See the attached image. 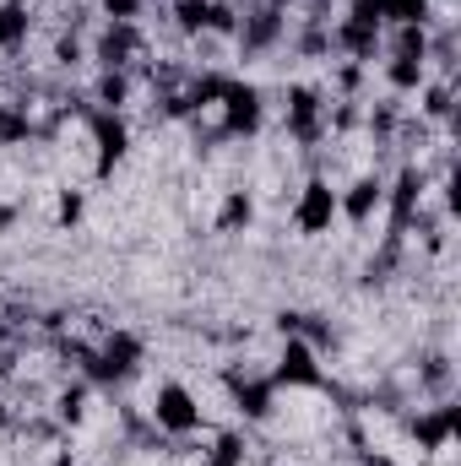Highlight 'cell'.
Wrapping results in <instances>:
<instances>
[{
    "mask_svg": "<svg viewBox=\"0 0 461 466\" xmlns=\"http://www.w3.org/2000/svg\"><path fill=\"white\" fill-rule=\"evenodd\" d=\"M141 412H147V423H152L169 445H174V440H196V434H207V407H201V396H196L185 380H158Z\"/></svg>",
    "mask_w": 461,
    "mask_h": 466,
    "instance_id": "cell-1",
    "label": "cell"
},
{
    "mask_svg": "<svg viewBox=\"0 0 461 466\" xmlns=\"http://www.w3.org/2000/svg\"><path fill=\"white\" fill-rule=\"evenodd\" d=\"M147 55H152V44H147L141 22H98L93 38H87L93 71H136Z\"/></svg>",
    "mask_w": 461,
    "mask_h": 466,
    "instance_id": "cell-2",
    "label": "cell"
},
{
    "mask_svg": "<svg viewBox=\"0 0 461 466\" xmlns=\"http://www.w3.org/2000/svg\"><path fill=\"white\" fill-rule=\"evenodd\" d=\"M212 115H218L223 141H250L266 125V93L255 82H244V76H229V87H223V98H218Z\"/></svg>",
    "mask_w": 461,
    "mask_h": 466,
    "instance_id": "cell-3",
    "label": "cell"
},
{
    "mask_svg": "<svg viewBox=\"0 0 461 466\" xmlns=\"http://www.w3.org/2000/svg\"><path fill=\"white\" fill-rule=\"evenodd\" d=\"M288 223H293V233H304V238H326V233L343 223L337 218V185L326 174H310L299 185L293 207H288Z\"/></svg>",
    "mask_w": 461,
    "mask_h": 466,
    "instance_id": "cell-4",
    "label": "cell"
},
{
    "mask_svg": "<svg viewBox=\"0 0 461 466\" xmlns=\"http://www.w3.org/2000/svg\"><path fill=\"white\" fill-rule=\"evenodd\" d=\"M266 380H271L277 390H321V385H326V363H321V352L310 348L304 337H282V348L271 358Z\"/></svg>",
    "mask_w": 461,
    "mask_h": 466,
    "instance_id": "cell-5",
    "label": "cell"
},
{
    "mask_svg": "<svg viewBox=\"0 0 461 466\" xmlns=\"http://www.w3.org/2000/svg\"><path fill=\"white\" fill-rule=\"evenodd\" d=\"M385 212V174L380 168H358L347 174V185H337V218L347 228H369Z\"/></svg>",
    "mask_w": 461,
    "mask_h": 466,
    "instance_id": "cell-6",
    "label": "cell"
},
{
    "mask_svg": "<svg viewBox=\"0 0 461 466\" xmlns=\"http://www.w3.org/2000/svg\"><path fill=\"white\" fill-rule=\"evenodd\" d=\"M136 93H141L136 71H93V82H87V104L104 109V115H130Z\"/></svg>",
    "mask_w": 461,
    "mask_h": 466,
    "instance_id": "cell-7",
    "label": "cell"
},
{
    "mask_svg": "<svg viewBox=\"0 0 461 466\" xmlns=\"http://www.w3.org/2000/svg\"><path fill=\"white\" fill-rule=\"evenodd\" d=\"M380 82H385V93L391 98H418V87L435 76L429 71V60H413V55H380Z\"/></svg>",
    "mask_w": 461,
    "mask_h": 466,
    "instance_id": "cell-8",
    "label": "cell"
},
{
    "mask_svg": "<svg viewBox=\"0 0 461 466\" xmlns=\"http://www.w3.org/2000/svg\"><path fill=\"white\" fill-rule=\"evenodd\" d=\"M451 115H456V76H429L418 87V119L451 130Z\"/></svg>",
    "mask_w": 461,
    "mask_h": 466,
    "instance_id": "cell-9",
    "label": "cell"
},
{
    "mask_svg": "<svg viewBox=\"0 0 461 466\" xmlns=\"http://www.w3.org/2000/svg\"><path fill=\"white\" fill-rule=\"evenodd\" d=\"M250 223H255V190H250V185H229V190H223V201H218L212 228H218V233H244Z\"/></svg>",
    "mask_w": 461,
    "mask_h": 466,
    "instance_id": "cell-10",
    "label": "cell"
},
{
    "mask_svg": "<svg viewBox=\"0 0 461 466\" xmlns=\"http://www.w3.org/2000/svg\"><path fill=\"white\" fill-rule=\"evenodd\" d=\"M27 33H33V11L16 5V0H0V49L16 55V49L27 44Z\"/></svg>",
    "mask_w": 461,
    "mask_h": 466,
    "instance_id": "cell-11",
    "label": "cell"
},
{
    "mask_svg": "<svg viewBox=\"0 0 461 466\" xmlns=\"http://www.w3.org/2000/svg\"><path fill=\"white\" fill-rule=\"evenodd\" d=\"M385 55H413V60H424V55H429V27H424V22H396V27H385Z\"/></svg>",
    "mask_w": 461,
    "mask_h": 466,
    "instance_id": "cell-12",
    "label": "cell"
},
{
    "mask_svg": "<svg viewBox=\"0 0 461 466\" xmlns=\"http://www.w3.org/2000/svg\"><path fill=\"white\" fill-rule=\"evenodd\" d=\"M82 218H87V190H77V185H60V190H55V228L71 233Z\"/></svg>",
    "mask_w": 461,
    "mask_h": 466,
    "instance_id": "cell-13",
    "label": "cell"
},
{
    "mask_svg": "<svg viewBox=\"0 0 461 466\" xmlns=\"http://www.w3.org/2000/svg\"><path fill=\"white\" fill-rule=\"evenodd\" d=\"M147 5H152V0H93V11H98L104 22H141Z\"/></svg>",
    "mask_w": 461,
    "mask_h": 466,
    "instance_id": "cell-14",
    "label": "cell"
}]
</instances>
